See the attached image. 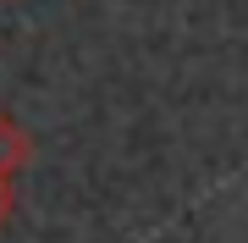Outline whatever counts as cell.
Returning a JSON list of instances; mask_svg holds the SVG:
<instances>
[{"instance_id":"obj_1","label":"cell","mask_w":248,"mask_h":243,"mask_svg":"<svg viewBox=\"0 0 248 243\" xmlns=\"http://www.w3.org/2000/svg\"><path fill=\"white\" fill-rule=\"evenodd\" d=\"M28 161H33V138H28V127L11 116L6 105H0V177L11 182Z\"/></svg>"},{"instance_id":"obj_2","label":"cell","mask_w":248,"mask_h":243,"mask_svg":"<svg viewBox=\"0 0 248 243\" xmlns=\"http://www.w3.org/2000/svg\"><path fill=\"white\" fill-rule=\"evenodd\" d=\"M11 216H17V188H11L6 177H0V232L11 227Z\"/></svg>"}]
</instances>
